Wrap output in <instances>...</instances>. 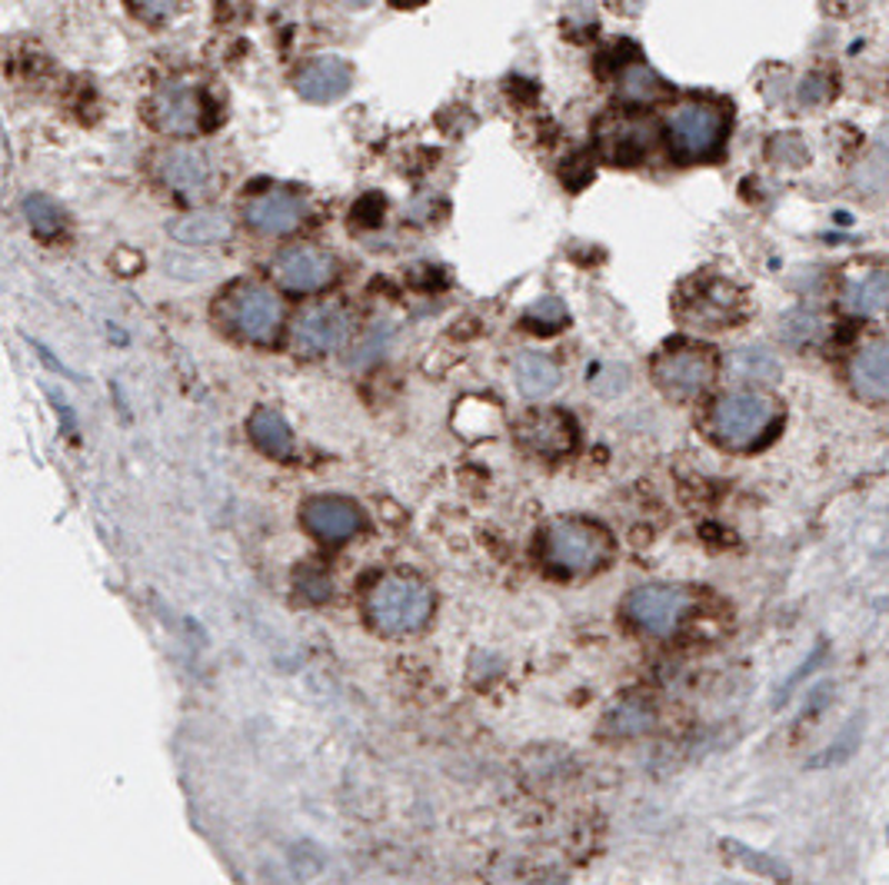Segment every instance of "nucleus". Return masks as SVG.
Here are the masks:
<instances>
[{
	"mask_svg": "<svg viewBox=\"0 0 889 885\" xmlns=\"http://www.w3.org/2000/svg\"><path fill=\"white\" fill-rule=\"evenodd\" d=\"M433 613V590L413 573H387L367 593V616L387 636L417 633Z\"/></svg>",
	"mask_w": 889,
	"mask_h": 885,
	"instance_id": "f257e3e1",
	"label": "nucleus"
},
{
	"mask_svg": "<svg viewBox=\"0 0 889 885\" xmlns=\"http://www.w3.org/2000/svg\"><path fill=\"white\" fill-rule=\"evenodd\" d=\"M543 556L563 573H597L613 560V536L593 520H557L543 536Z\"/></svg>",
	"mask_w": 889,
	"mask_h": 885,
	"instance_id": "f03ea898",
	"label": "nucleus"
},
{
	"mask_svg": "<svg viewBox=\"0 0 889 885\" xmlns=\"http://www.w3.org/2000/svg\"><path fill=\"white\" fill-rule=\"evenodd\" d=\"M713 436L730 450H757L777 430V406L760 393H730L713 403Z\"/></svg>",
	"mask_w": 889,
	"mask_h": 885,
	"instance_id": "7ed1b4c3",
	"label": "nucleus"
},
{
	"mask_svg": "<svg viewBox=\"0 0 889 885\" xmlns=\"http://www.w3.org/2000/svg\"><path fill=\"white\" fill-rule=\"evenodd\" d=\"M217 313L247 340L253 343H273L280 326H283V303L273 290L260 283H243L233 286L220 303Z\"/></svg>",
	"mask_w": 889,
	"mask_h": 885,
	"instance_id": "20e7f679",
	"label": "nucleus"
},
{
	"mask_svg": "<svg viewBox=\"0 0 889 885\" xmlns=\"http://www.w3.org/2000/svg\"><path fill=\"white\" fill-rule=\"evenodd\" d=\"M717 356L700 343H673L653 363V380L677 400L700 396L717 380Z\"/></svg>",
	"mask_w": 889,
	"mask_h": 885,
	"instance_id": "39448f33",
	"label": "nucleus"
},
{
	"mask_svg": "<svg viewBox=\"0 0 889 885\" xmlns=\"http://www.w3.org/2000/svg\"><path fill=\"white\" fill-rule=\"evenodd\" d=\"M723 137H727V117L713 103H683L670 117V147L683 160L713 157L723 147Z\"/></svg>",
	"mask_w": 889,
	"mask_h": 885,
	"instance_id": "423d86ee",
	"label": "nucleus"
},
{
	"mask_svg": "<svg viewBox=\"0 0 889 885\" xmlns=\"http://www.w3.org/2000/svg\"><path fill=\"white\" fill-rule=\"evenodd\" d=\"M657 123L643 113H630V110H617L607 113L597 123V147L610 163L630 167L650 157V150L657 147Z\"/></svg>",
	"mask_w": 889,
	"mask_h": 885,
	"instance_id": "0eeeda50",
	"label": "nucleus"
},
{
	"mask_svg": "<svg viewBox=\"0 0 889 885\" xmlns=\"http://www.w3.org/2000/svg\"><path fill=\"white\" fill-rule=\"evenodd\" d=\"M690 610L693 596L677 586H640L623 603L627 620L650 636H670L687 620Z\"/></svg>",
	"mask_w": 889,
	"mask_h": 885,
	"instance_id": "6e6552de",
	"label": "nucleus"
},
{
	"mask_svg": "<svg viewBox=\"0 0 889 885\" xmlns=\"http://www.w3.org/2000/svg\"><path fill=\"white\" fill-rule=\"evenodd\" d=\"M273 273L293 293H317L337 280V260L320 247H287L277 253Z\"/></svg>",
	"mask_w": 889,
	"mask_h": 885,
	"instance_id": "1a4fd4ad",
	"label": "nucleus"
},
{
	"mask_svg": "<svg viewBox=\"0 0 889 885\" xmlns=\"http://www.w3.org/2000/svg\"><path fill=\"white\" fill-rule=\"evenodd\" d=\"M303 526L323 543H347L363 530V510L347 496H313L303 506Z\"/></svg>",
	"mask_w": 889,
	"mask_h": 885,
	"instance_id": "9d476101",
	"label": "nucleus"
},
{
	"mask_svg": "<svg viewBox=\"0 0 889 885\" xmlns=\"http://www.w3.org/2000/svg\"><path fill=\"white\" fill-rule=\"evenodd\" d=\"M517 436L523 443V450L537 453V456H567L577 446V426L567 413L560 410H537L527 413L517 426Z\"/></svg>",
	"mask_w": 889,
	"mask_h": 885,
	"instance_id": "9b49d317",
	"label": "nucleus"
},
{
	"mask_svg": "<svg viewBox=\"0 0 889 885\" xmlns=\"http://www.w3.org/2000/svg\"><path fill=\"white\" fill-rule=\"evenodd\" d=\"M153 120L160 130L187 137V133H200L207 127V100L197 87H163L157 93L153 103Z\"/></svg>",
	"mask_w": 889,
	"mask_h": 885,
	"instance_id": "f8f14e48",
	"label": "nucleus"
},
{
	"mask_svg": "<svg viewBox=\"0 0 889 885\" xmlns=\"http://www.w3.org/2000/svg\"><path fill=\"white\" fill-rule=\"evenodd\" d=\"M350 336V320L340 306H313L307 310L297 326H293V340L303 353H333L347 343Z\"/></svg>",
	"mask_w": 889,
	"mask_h": 885,
	"instance_id": "ddd939ff",
	"label": "nucleus"
},
{
	"mask_svg": "<svg viewBox=\"0 0 889 885\" xmlns=\"http://www.w3.org/2000/svg\"><path fill=\"white\" fill-rule=\"evenodd\" d=\"M683 313L700 326H727L740 313V293L723 280L700 283L697 290L683 293Z\"/></svg>",
	"mask_w": 889,
	"mask_h": 885,
	"instance_id": "4468645a",
	"label": "nucleus"
},
{
	"mask_svg": "<svg viewBox=\"0 0 889 885\" xmlns=\"http://www.w3.org/2000/svg\"><path fill=\"white\" fill-rule=\"evenodd\" d=\"M350 90V67L340 57H313L297 70V93L310 103H333Z\"/></svg>",
	"mask_w": 889,
	"mask_h": 885,
	"instance_id": "2eb2a0df",
	"label": "nucleus"
},
{
	"mask_svg": "<svg viewBox=\"0 0 889 885\" xmlns=\"http://www.w3.org/2000/svg\"><path fill=\"white\" fill-rule=\"evenodd\" d=\"M303 213V200L290 190H267L247 203V220L260 233H290L293 227H300Z\"/></svg>",
	"mask_w": 889,
	"mask_h": 885,
	"instance_id": "dca6fc26",
	"label": "nucleus"
},
{
	"mask_svg": "<svg viewBox=\"0 0 889 885\" xmlns=\"http://www.w3.org/2000/svg\"><path fill=\"white\" fill-rule=\"evenodd\" d=\"M853 390L863 400H887L889 396V340H877L863 346L853 360Z\"/></svg>",
	"mask_w": 889,
	"mask_h": 885,
	"instance_id": "f3484780",
	"label": "nucleus"
},
{
	"mask_svg": "<svg viewBox=\"0 0 889 885\" xmlns=\"http://www.w3.org/2000/svg\"><path fill=\"white\" fill-rule=\"evenodd\" d=\"M160 177L177 190V193H203L210 180V160L200 150H167L160 160Z\"/></svg>",
	"mask_w": 889,
	"mask_h": 885,
	"instance_id": "a211bd4d",
	"label": "nucleus"
},
{
	"mask_svg": "<svg viewBox=\"0 0 889 885\" xmlns=\"http://www.w3.org/2000/svg\"><path fill=\"white\" fill-rule=\"evenodd\" d=\"M513 376H517V386L523 396L530 400H540V396H550L557 386H560V366L543 356V353H520L517 363H513Z\"/></svg>",
	"mask_w": 889,
	"mask_h": 885,
	"instance_id": "6ab92c4d",
	"label": "nucleus"
},
{
	"mask_svg": "<svg viewBox=\"0 0 889 885\" xmlns=\"http://www.w3.org/2000/svg\"><path fill=\"white\" fill-rule=\"evenodd\" d=\"M250 440L267 456H277V460H287L293 453V433H290L287 420L277 410H270V406L253 410V416H250Z\"/></svg>",
	"mask_w": 889,
	"mask_h": 885,
	"instance_id": "aec40b11",
	"label": "nucleus"
},
{
	"mask_svg": "<svg viewBox=\"0 0 889 885\" xmlns=\"http://www.w3.org/2000/svg\"><path fill=\"white\" fill-rule=\"evenodd\" d=\"M847 310L853 316H883L889 313V273L870 270L847 290Z\"/></svg>",
	"mask_w": 889,
	"mask_h": 885,
	"instance_id": "412c9836",
	"label": "nucleus"
},
{
	"mask_svg": "<svg viewBox=\"0 0 889 885\" xmlns=\"http://www.w3.org/2000/svg\"><path fill=\"white\" fill-rule=\"evenodd\" d=\"M170 233L180 243L207 247V243H223L233 233V223L223 213H187V217L170 223Z\"/></svg>",
	"mask_w": 889,
	"mask_h": 885,
	"instance_id": "4be33fe9",
	"label": "nucleus"
},
{
	"mask_svg": "<svg viewBox=\"0 0 889 885\" xmlns=\"http://www.w3.org/2000/svg\"><path fill=\"white\" fill-rule=\"evenodd\" d=\"M620 90H623V97L633 100V103H650V100H657V97L667 93V83H663L650 67H643V63H630V67L620 70Z\"/></svg>",
	"mask_w": 889,
	"mask_h": 885,
	"instance_id": "5701e85b",
	"label": "nucleus"
},
{
	"mask_svg": "<svg viewBox=\"0 0 889 885\" xmlns=\"http://www.w3.org/2000/svg\"><path fill=\"white\" fill-rule=\"evenodd\" d=\"M23 217H27V223H30L40 237H53V233H60V227H63V210H60L50 197H43V193H30V197L23 200Z\"/></svg>",
	"mask_w": 889,
	"mask_h": 885,
	"instance_id": "b1692460",
	"label": "nucleus"
},
{
	"mask_svg": "<svg viewBox=\"0 0 889 885\" xmlns=\"http://www.w3.org/2000/svg\"><path fill=\"white\" fill-rule=\"evenodd\" d=\"M730 366L737 376H747V380H773L777 376V360L767 350H740V353H733Z\"/></svg>",
	"mask_w": 889,
	"mask_h": 885,
	"instance_id": "393cba45",
	"label": "nucleus"
},
{
	"mask_svg": "<svg viewBox=\"0 0 889 885\" xmlns=\"http://www.w3.org/2000/svg\"><path fill=\"white\" fill-rule=\"evenodd\" d=\"M723 849L730 853V856H737V863H743V866H750V869H757V873H763V876H770V879H780V883H790V869L780 863V859H770V856H763V853H757V849H747V846H740V843H723Z\"/></svg>",
	"mask_w": 889,
	"mask_h": 885,
	"instance_id": "a878e982",
	"label": "nucleus"
},
{
	"mask_svg": "<svg viewBox=\"0 0 889 885\" xmlns=\"http://www.w3.org/2000/svg\"><path fill=\"white\" fill-rule=\"evenodd\" d=\"M527 323L537 333H557L560 326H567V306L557 296H543L527 310Z\"/></svg>",
	"mask_w": 889,
	"mask_h": 885,
	"instance_id": "bb28decb",
	"label": "nucleus"
},
{
	"mask_svg": "<svg viewBox=\"0 0 889 885\" xmlns=\"http://www.w3.org/2000/svg\"><path fill=\"white\" fill-rule=\"evenodd\" d=\"M857 730H860V726H857V720H853V723L840 733V740H837L833 746H827L823 756H817L810 766H837V763L850 760V753L857 750Z\"/></svg>",
	"mask_w": 889,
	"mask_h": 885,
	"instance_id": "cd10ccee",
	"label": "nucleus"
},
{
	"mask_svg": "<svg viewBox=\"0 0 889 885\" xmlns=\"http://www.w3.org/2000/svg\"><path fill=\"white\" fill-rule=\"evenodd\" d=\"M650 710H643L640 703H627L617 716H613V730L617 733H643L650 726Z\"/></svg>",
	"mask_w": 889,
	"mask_h": 885,
	"instance_id": "c85d7f7f",
	"label": "nucleus"
},
{
	"mask_svg": "<svg viewBox=\"0 0 889 885\" xmlns=\"http://www.w3.org/2000/svg\"><path fill=\"white\" fill-rule=\"evenodd\" d=\"M387 340H390L387 326H377L373 333H367V340L353 350V363H370V360H377V356L387 350Z\"/></svg>",
	"mask_w": 889,
	"mask_h": 885,
	"instance_id": "c756f323",
	"label": "nucleus"
},
{
	"mask_svg": "<svg viewBox=\"0 0 889 885\" xmlns=\"http://www.w3.org/2000/svg\"><path fill=\"white\" fill-rule=\"evenodd\" d=\"M823 660H827V643H820V646L810 653V660H807V663H803V666H800V670H797V673H793V676L783 683V690H780V703H787V696H790V693H793V690H797V686H800V683H803V680H807V676H810V673H813V670L823 663Z\"/></svg>",
	"mask_w": 889,
	"mask_h": 885,
	"instance_id": "7c9ffc66",
	"label": "nucleus"
},
{
	"mask_svg": "<svg viewBox=\"0 0 889 885\" xmlns=\"http://www.w3.org/2000/svg\"><path fill=\"white\" fill-rule=\"evenodd\" d=\"M783 333L793 340V343H803L817 333V316L813 313H793L787 323H783Z\"/></svg>",
	"mask_w": 889,
	"mask_h": 885,
	"instance_id": "2f4dec72",
	"label": "nucleus"
},
{
	"mask_svg": "<svg viewBox=\"0 0 889 885\" xmlns=\"http://www.w3.org/2000/svg\"><path fill=\"white\" fill-rule=\"evenodd\" d=\"M130 10L150 23H160L163 17L173 13V0H130Z\"/></svg>",
	"mask_w": 889,
	"mask_h": 885,
	"instance_id": "473e14b6",
	"label": "nucleus"
},
{
	"mask_svg": "<svg viewBox=\"0 0 889 885\" xmlns=\"http://www.w3.org/2000/svg\"><path fill=\"white\" fill-rule=\"evenodd\" d=\"M877 140H880V150H883V153L889 157V123L883 127V130H880V137H877Z\"/></svg>",
	"mask_w": 889,
	"mask_h": 885,
	"instance_id": "72a5a7b5",
	"label": "nucleus"
},
{
	"mask_svg": "<svg viewBox=\"0 0 889 885\" xmlns=\"http://www.w3.org/2000/svg\"><path fill=\"white\" fill-rule=\"evenodd\" d=\"M397 7H417V3H423V0H393Z\"/></svg>",
	"mask_w": 889,
	"mask_h": 885,
	"instance_id": "f704fd0d",
	"label": "nucleus"
}]
</instances>
